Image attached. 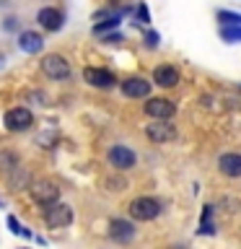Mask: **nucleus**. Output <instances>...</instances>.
<instances>
[{"label":"nucleus","mask_w":241,"mask_h":249,"mask_svg":"<svg viewBox=\"0 0 241 249\" xmlns=\"http://www.w3.org/2000/svg\"><path fill=\"white\" fill-rule=\"evenodd\" d=\"M158 213H161V202L153 197H138L130 202V215L135 221H153Z\"/></svg>","instance_id":"obj_1"},{"label":"nucleus","mask_w":241,"mask_h":249,"mask_svg":"<svg viewBox=\"0 0 241 249\" xmlns=\"http://www.w3.org/2000/svg\"><path fill=\"white\" fill-rule=\"evenodd\" d=\"M44 221L50 229H62V226H68L73 221V210H70V205H65V202H50L44 210Z\"/></svg>","instance_id":"obj_2"},{"label":"nucleus","mask_w":241,"mask_h":249,"mask_svg":"<svg viewBox=\"0 0 241 249\" xmlns=\"http://www.w3.org/2000/svg\"><path fill=\"white\" fill-rule=\"evenodd\" d=\"M3 122L11 132H23V130H29L31 124H34V114H31L26 107H16V109H8L5 112Z\"/></svg>","instance_id":"obj_3"},{"label":"nucleus","mask_w":241,"mask_h":249,"mask_svg":"<svg viewBox=\"0 0 241 249\" xmlns=\"http://www.w3.org/2000/svg\"><path fill=\"white\" fill-rule=\"evenodd\" d=\"M42 70H44V75L54 78V81H62V78L70 75V65L62 54H47L42 60Z\"/></svg>","instance_id":"obj_4"},{"label":"nucleus","mask_w":241,"mask_h":249,"mask_svg":"<svg viewBox=\"0 0 241 249\" xmlns=\"http://www.w3.org/2000/svg\"><path fill=\"white\" fill-rule=\"evenodd\" d=\"M145 135L151 138L153 143H169V140L176 138V127H174V124H169L166 120H158V122L148 124Z\"/></svg>","instance_id":"obj_5"},{"label":"nucleus","mask_w":241,"mask_h":249,"mask_svg":"<svg viewBox=\"0 0 241 249\" xmlns=\"http://www.w3.org/2000/svg\"><path fill=\"white\" fill-rule=\"evenodd\" d=\"M174 112H176V107L169 99H148L145 101V114L153 117V120H169Z\"/></svg>","instance_id":"obj_6"},{"label":"nucleus","mask_w":241,"mask_h":249,"mask_svg":"<svg viewBox=\"0 0 241 249\" xmlns=\"http://www.w3.org/2000/svg\"><path fill=\"white\" fill-rule=\"evenodd\" d=\"M109 163L114 169H132L135 166V153L127 145H114V148H109Z\"/></svg>","instance_id":"obj_7"},{"label":"nucleus","mask_w":241,"mask_h":249,"mask_svg":"<svg viewBox=\"0 0 241 249\" xmlns=\"http://www.w3.org/2000/svg\"><path fill=\"white\" fill-rule=\"evenodd\" d=\"M83 78L91 86H96V89H112V86L117 83V78L109 73V70H101V68H86Z\"/></svg>","instance_id":"obj_8"},{"label":"nucleus","mask_w":241,"mask_h":249,"mask_svg":"<svg viewBox=\"0 0 241 249\" xmlns=\"http://www.w3.org/2000/svg\"><path fill=\"white\" fill-rule=\"evenodd\" d=\"M31 195H34V200L39 202V205H50V202H57L60 190L52 182H36L34 187H31Z\"/></svg>","instance_id":"obj_9"},{"label":"nucleus","mask_w":241,"mask_h":249,"mask_svg":"<svg viewBox=\"0 0 241 249\" xmlns=\"http://www.w3.org/2000/svg\"><path fill=\"white\" fill-rule=\"evenodd\" d=\"M122 93L130 99H145L151 93V83L145 78H127V81H122Z\"/></svg>","instance_id":"obj_10"},{"label":"nucleus","mask_w":241,"mask_h":249,"mask_svg":"<svg viewBox=\"0 0 241 249\" xmlns=\"http://www.w3.org/2000/svg\"><path fill=\"white\" fill-rule=\"evenodd\" d=\"M36 21L42 23L47 31H60L65 18H62V13L57 11V8H42V11L36 13Z\"/></svg>","instance_id":"obj_11"},{"label":"nucleus","mask_w":241,"mask_h":249,"mask_svg":"<svg viewBox=\"0 0 241 249\" xmlns=\"http://www.w3.org/2000/svg\"><path fill=\"white\" fill-rule=\"evenodd\" d=\"M218 169L231 179L241 177V156L239 153H223L221 159H218Z\"/></svg>","instance_id":"obj_12"},{"label":"nucleus","mask_w":241,"mask_h":249,"mask_svg":"<svg viewBox=\"0 0 241 249\" xmlns=\"http://www.w3.org/2000/svg\"><path fill=\"white\" fill-rule=\"evenodd\" d=\"M153 81H155V86H161V89H171V86L179 83V73H176V68H171V65H158L153 70Z\"/></svg>","instance_id":"obj_13"},{"label":"nucleus","mask_w":241,"mask_h":249,"mask_svg":"<svg viewBox=\"0 0 241 249\" xmlns=\"http://www.w3.org/2000/svg\"><path fill=\"white\" fill-rule=\"evenodd\" d=\"M18 47L29 54H36V52H42L44 39H42V34H36V31H21L18 34Z\"/></svg>","instance_id":"obj_14"},{"label":"nucleus","mask_w":241,"mask_h":249,"mask_svg":"<svg viewBox=\"0 0 241 249\" xmlns=\"http://www.w3.org/2000/svg\"><path fill=\"white\" fill-rule=\"evenodd\" d=\"M109 236L114 241H130L135 236V229H132L130 221H122V218H114L112 223H109Z\"/></svg>","instance_id":"obj_15"},{"label":"nucleus","mask_w":241,"mask_h":249,"mask_svg":"<svg viewBox=\"0 0 241 249\" xmlns=\"http://www.w3.org/2000/svg\"><path fill=\"white\" fill-rule=\"evenodd\" d=\"M221 36L225 42H241V23H221Z\"/></svg>","instance_id":"obj_16"},{"label":"nucleus","mask_w":241,"mask_h":249,"mask_svg":"<svg viewBox=\"0 0 241 249\" xmlns=\"http://www.w3.org/2000/svg\"><path fill=\"white\" fill-rule=\"evenodd\" d=\"M218 21H221V23H241V13H233V11H218Z\"/></svg>","instance_id":"obj_17"},{"label":"nucleus","mask_w":241,"mask_h":249,"mask_svg":"<svg viewBox=\"0 0 241 249\" xmlns=\"http://www.w3.org/2000/svg\"><path fill=\"white\" fill-rule=\"evenodd\" d=\"M210 215H213V205H205V213H202V233H213V223H210Z\"/></svg>","instance_id":"obj_18"},{"label":"nucleus","mask_w":241,"mask_h":249,"mask_svg":"<svg viewBox=\"0 0 241 249\" xmlns=\"http://www.w3.org/2000/svg\"><path fill=\"white\" fill-rule=\"evenodd\" d=\"M145 44L148 47H158V34H155V31H148V34H145Z\"/></svg>","instance_id":"obj_19"},{"label":"nucleus","mask_w":241,"mask_h":249,"mask_svg":"<svg viewBox=\"0 0 241 249\" xmlns=\"http://www.w3.org/2000/svg\"><path fill=\"white\" fill-rule=\"evenodd\" d=\"M8 226H11V231H13V233H21V226H18V221H16L13 215L8 218Z\"/></svg>","instance_id":"obj_20"},{"label":"nucleus","mask_w":241,"mask_h":249,"mask_svg":"<svg viewBox=\"0 0 241 249\" xmlns=\"http://www.w3.org/2000/svg\"><path fill=\"white\" fill-rule=\"evenodd\" d=\"M138 18L148 23V8H145V5H140V8H138Z\"/></svg>","instance_id":"obj_21"},{"label":"nucleus","mask_w":241,"mask_h":249,"mask_svg":"<svg viewBox=\"0 0 241 249\" xmlns=\"http://www.w3.org/2000/svg\"><path fill=\"white\" fill-rule=\"evenodd\" d=\"M0 65H3V57H0Z\"/></svg>","instance_id":"obj_22"}]
</instances>
